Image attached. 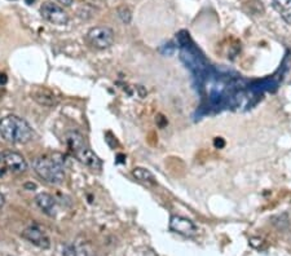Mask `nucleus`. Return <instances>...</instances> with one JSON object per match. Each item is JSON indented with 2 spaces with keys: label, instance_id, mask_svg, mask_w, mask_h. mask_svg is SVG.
<instances>
[{
  "label": "nucleus",
  "instance_id": "18",
  "mask_svg": "<svg viewBox=\"0 0 291 256\" xmlns=\"http://www.w3.org/2000/svg\"><path fill=\"white\" fill-rule=\"evenodd\" d=\"M57 2L65 7H70L71 4H73V0H57Z\"/></svg>",
  "mask_w": 291,
  "mask_h": 256
},
{
  "label": "nucleus",
  "instance_id": "17",
  "mask_svg": "<svg viewBox=\"0 0 291 256\" xmlns=\"http://www.w3.org/2000/svg\"><path fill=\"white\" fill-rule=\"evenodd\" d=\"M8 82V78H7V74L0 73V86H4Z\"/></svg>",
  "mask_w": 291,
  "mask_h": 256
},
{
  "label": "nucleus",
  "instance_id": "14",
  "mask_svg": "<svg viewBox=\"0 0 291 256\" xmlns=\"http://www.w3.org/2000/svg\"><path fill=\"white\" fill-rule=\"evenodd\" d=\"M62 255L64 256H88V252L84 250L83 247L76 245H68L65 246L62 250Z\"/></svg>",
  "mask_w": 291,
  "mask_h": 256
},
{
  "label": "nucleus",
  "instance_id": "3",
  "mask_svg": "<svg viewBox=\"0 0 291 256\" xmlns=\"http://www.w3.org/2000/svg\"><path fill=\"white\" fill-rule=\"evenodd\" d=\"M87 41L96 49H108L114 43V31L108 26H96L89 29Z\"/></svg>",
  "mask_w": 291,
  "mask_h": 256
},
{
  "label": "nucleus",
  "instance_id": "4",
  "mask_svg": "<svg viewBox=\"0 0 291 256\" xmlns=\"http://www.w3.org/2000/svg\"><path fill=\"white\" fill-rule=\"evenodd\" d=\"M0 167L13 173H22L27 170V163L20 153L6 150L0 153Z\"/></svg>",
  "mask_w": 291,
  "mask_h": 256
},
{
  "label": "nucleus",
  "instance_id": "8",
  "mask_svg": "<svg viewBox=\"0 0 291 256\" xmlns=\"http://www.w3.org/2000/svg\"><path fill=\"white\" fill-rule=\"evenodd\" d=\"M22 238H25L26 241H29L32 245L38 246L41 248H49L51 242H49V238L39 229L38 227H29L22 232Z\"/></svg>",
  "mask_w": 291,
  "mask_h": 256
},
{
  "label": "nucleus",
  "instance_id": "9",
  "mask_svg": "<svg viewBox=\"0 0 291 256\" xmlns=\"http://www.w3.org/2000/svg\"><path fill=\"white\" fill-rule=\"evenodd\" d=\"M35 203L46 215L53 218L56 215V201L49 193H39L35 195Z\"/></svg>",
  "mask_w": 291,
  "mask_h": 256
},
{
  "label": "nucleus",
  "instance_id": "5",
  "mask_svg": "<svg viewBox=\"0 0 291 256\" xmlns=\"http://www.w3.org/2000/svg\"><path fill=\"white\" fill-rule=\"evenodd\" d=\"M41 14L44 19L53 25H66L69 21L68 13L61 7L49 3V2H47L41 7Z\"/></svg>",
  "mask_w": 291,
  "mask_h": 256
},
{
  "label": "nucleus",
  "instance_id": "15",
  "mask_svg": "<svg viewBox=\"0 0 291 256\" xmlns=\"http://www.w3.org/2000/svg\"><path fill=\"white\" fill-rule=\"evenodd\" d=\"M117 13H118V17L121 18V21L126 25H128L129 22H131V19H132V13H131V9H129L128 7H126V6L119 7V8L117 9Z\"/></svg>",
  "mask_w": 291,
  "mask_h": 256
},
{
  "label": "nucleus",
  "instance_id": "20",
  "mask_svg": "<svg viewBox=\"0 0 291 256\" xmlns=\"http://www.w3.org/2000/svg\"><path fill=\"white\" fill-rule=\"evenodd\" d=\"M25 188H31V189H35V188H36V185H35V184H26V185H25Z\"/></svg>",
  "mask_w": 291,
  "mask_h": 256
},
{
  "label": "nucleus",
  "instance_id": "16",
  "mask_svg": "<svg viewBox=\"0 0 291 256\" xmlns=\"http://www.w3.org/2000/svg\"><path fill=\"white\" fill-rule=\"evenodd\" d=\"M214 145H215L216 148H223V146L225 145V141L221 137H216L215 141H214Z\"/></svg>",
  "mask_w": 291,
  "mask_h": 256
},
{
  "label": "nucleus",
  "instance_id": "13",
  "mask_svg": "<svg viewBox=\"0 0 291 256\" xmlns=\"http://www.w3.org/2000/svg\"><path fill=\"white\" fill-rule=\"evenodd\" d=\"M68 145L70 148V150L75 151L79 148H82L83 145H86V141H84L83 136L78 132H70L68 135Z\"/></svg>",
  "mask_w": 291,
  "mask_h": 256
},
{
  "label": "nucleus",
  "instance_id": "2",
  "mask_svg": "<svg viewBox=\"0 0 291 256\" xmlns=\"http://www.w3.org/2000/svg\"><path fill=\"white\" fill-rule=\"evenodd\" d=\"M32 167L36 175L43 179L46 183L61 184L65 179V171L62 161L54 156H39L32 162Z\"/></svg>",
  "mask_w": 291,
  "mask_h": 256
},
{
  "label": "nucleus",
  "instance_id": "10",
  "mask_svg": "<svg viewBox=\"0 0 291 256\" xmlns=\"http://www.w3.org/2000/svg\"><path fill=\"white\" fill-rule=\"evenodd\" d=\"M31 96L36 103L43 106H49V108H52V106L57 105L56 96L47 88H42V87L41 88H36L35 91L32 92Z\"/></svg>",
  "mask_w": 291,
  "mask_h": 256
},
{
  "label": "nucleus",
  "instance_id": "19",
  "mask_svg": "<svg viewBox=\"0 0 291 256\" xmlns=\"http://www.w3.org/2000/svg\"><path fill=\"white\" fill-rule=\"evenodd\" d=\"M4 202H6V201H4V195L2 194V193H0V208L3 207V206H4Z\"/></svg>",
  "mask_w": 291,
  "mask_h": 256
},
{
  "label": "nucleus",
  "instance_id": "7",
  "mask_svg": "<svg viewBox=\"0 0 291 256\" xmlns=\"http://www.w3.org/2000/svg\"><path fill=\"white\" fill-rule=\"evenodd\" d=\"M74 155H75L83 165L92 168V170H101V167H103L101 159L87 146V144L82 146V148H79L78 150L74 151Z\"/></svg>",
  "mask_w": 291,
  "mask_h": 256
},
{
  "label": "nucleus",
  "instance_id": "12",
  "mask_svg": "<svg viewBox=\"0 0 291 256\" xmlns=\"http://www.w3.org/2000/svg\"><path fill=\"white\" fill-rule=\"evenodd\" d=\"M132 175H133V178L138 179V180L141 181V183H146V184H149V185H156L157 184V180H156V178H154L153 173L144 167L133 168Z\"/></svg>",
  "mask_w": 291,
  "mask_h": 256
},
{
  "label": "nucleus",
  "instance_id": "21",
  "mask_svg": "<svg viewBox=\"0 0 291 256\" xmlns=\"http://www.w3.org/2000/svg\"><path fill=\"white\" fill-rule=\"evenodd\" d=\"M34 2H35V0H26V3L29 4V6H31V4L34 3Z\"/></svg>",
  "mask_w": 291,
  "mask_h": 256
},
{
  "label": "nucleus",
  "instance_id": "1",
  "mask_svg": "<svg viewBox=\"0 0 291 256\" xmlns=\"http://www.w3.org/2000/svg\"><path fill=\"white\" fill-rule=\"evenodd\" d=\"M0 136L12 144H27L34 137V132L25 119L7 115L0 119Z\"/></svg>",
  "mask_w": 291,
  "mask_h": 256
},
{
  "label": "nucleus",
  "instance_id": "6",
  "mask_svg": "<svg viewBox=\"0 0 291 256\" xmlns=\"http://www.w3.org/2000/svg\"><path fill=\"white\" fill-rule=\"evenodd\" d=\"M170 229L172 232L178 233V234L185 235V237H191L197 232V227H196V224L193 221L179 215L171 216Z\"/></svg>",
  "mask_w": 291,
  "mask_h": 256
},
{
  "label": "nucleus",
  "instance_id": "11",
  "mask_svg": "<svg viewBox=\"0 0 291 256\" xmlns=\"http://www.w3.org/2000/svg\"><path fill=\"white\" fill-rule=\"evenodd\" d=\"M272 4L283 21L291 24V0H272Z\"/></svg>",
  "mask_w": 291,
  "mask_h": 256
}]
</instances>
